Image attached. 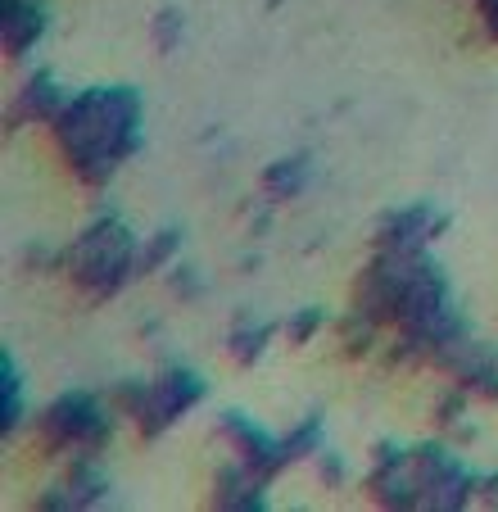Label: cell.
Segmentation results:
<instances>
[{"instance_id":"6da1fadb","label":"cell","mask_w":498,"mask_h":512,"mask_svg":"<svg viewBox=\"0 0 498 512\" xmlns=\"http://www.w3.org/2000/svg\"><path fill=\"white\" fill-rule=\"evenodd\" d=\"M136 123H141L136 91H91L59 114V141L87 182H105L118 159L136 150Z\"/></svg>"},{"instance_id":"7a4b0ae2","label":"cell","mask_w":498,"mask_h":512,"mask_svg":"<svg viewBox=\"0 0 498 512\" xmlns=\"http://www.w3.org/2000/svg\"><path fill=\"white\" fill-rule=\"evenodd\" d=\"M68 263H73V277L82 281V286H91L96 295H114V290L127 281V272L136 268L132 236H127L118 223H96L82 241H77V250L68 254Z\"/></svg>"},{"instance_id":"3957f363","label":"cell","mask_w":498,"mask_h":512,"mask_svg":"<svg viewBox=\"0 0 498 512\" xmlns=\"http://www.w3.org/2000/svg\"><path fill=\"white\" fill-rule=\"evenodd\" d=\"M204 395V381L195 377V372H168L163 381H154V386L145 390H132L136 399V417H141L145 431H163V426L173 422V417H182L191 404H200Z\"/></svg>"},{"instance_id":"277c9868","label":"cell","mask_w":498,"mask_h":512,"mask_svg":"<svg viewBox=\"0 0 498 512\" xmlns=\"http://www.w3.org/2000/svg\"><path fill=\"white\" fill-rule=\"evenodd\" d=\"M41 431H46V440H55V445H100L109 431V417L96 408V399L64 395L41 417Z\"/></svg>"},{"instance_id":"5b68a950","label":"cell","mask_w":498,"mask_h":512,"mask_svg":"<svg viewBox=\"0 0 498 512\" xmlns=\"http://www.w3.org/2000/svg\"><path fill=\"white\" fill-rule=\"evenodd\" d=\"M440 227V218H435L426 204H417V209H403V213H394L390 218V227L381 232V245L390 254H412L417 245L426 241V236Z\"/></svg>"},{"instance_id":"8992f818","label":"cell","mask_w":498,"mask_h":512,"mask_svg":"<svg viewBox=\"0 0 498 512\" xmlns=\"http://www.w3.org/2000/svg\"><path fill=\"white\" fill-rule=\"evenodd\" d=\"M41 28H46V23H41L37 0H10V14H5V41H10L14 55H23V50L41 37Z\"/></svg>"},{"instance_id":"52a82bcc","label":"cell","mask_w":498,"mask_h":512,"mask_svg":"<svg viewBox=\"0 0 498 512\" xmlns=\"http://www.w3.org/2000/svg\"><path fill=\"white\" fill-rule=\"evenodd\" d=\"M263 182H268L272 195H299V191H304V182H308V159L304 155H299V159H281V164L272 168Z\"/></svg>"},{"instance_id":"ba28073f","label":"cell","mask_w":498,"mask_h":512,"mask_svg":"<svg viewBox=\"0 0 498 512\" xmlns=\"http://www.w3.org/2000/svg\"><path fill=\"white\" fill-rule=\"evenodd\" d=\"M23 109L37 118H50L59 109V91L50 87V78H32L28 82V96H23Z\"/></svg>"},{"instance_id":"9c48e42d","label":"cell","mask_w":498,"mask_h":512,"mask_svg":"<svg viewBox=\"0 0 498 512\" xmlns=\"http://www.w3.org/2000/svg\"><path fill=\"white\" fill-rule=\"evenodd\" d=\"M263 340H268V327H254V331H249V318L240 322L236 331H231V349H236V358H245V363L263 354Z\"/></svg>"},{"instance_id":"30bf717a","label":"cell","mask_w":498,"mask_h":512,"mask_svg":"<svg viewBox=\"0 0 498 512\" xmlns=\"http://www.w3.org/2000/svg\"><path fill=\"white\" fill-rule=\"evenodd\" d=\"M173 250H177V232H159V241H150L141 254H136V268H154V263H163Z\"/></svg>"},{"instance_id":"8fae6325","label":"cell","mask_w":498,"mask_h":512,"mask_svg":"<svg viewBox=\"0 0 498 512\" xmlns=\"http://www.w3.org/2000/svg\"><path fill=\"white\" fill-rule=\"evenodd\" d=\"M317 327H322V313H317V309H308V313H299V318L290 322L286 331H290V340H308Z\"/></svg>"}]
</instances>
